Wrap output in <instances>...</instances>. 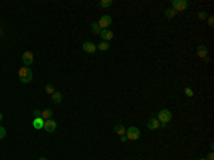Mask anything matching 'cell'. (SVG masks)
Here are the masks:
<instances>
[{
    "label": "cell",
    "instance_id": "6da1fadb",
    "mask_svg": "<svg viewBox=\"0 0 214 160\" xmlns=\"http://www.w3.org/2000/svg\"><path fill=\"white\" fill-rule=\"evenodd\" d=\"M19 79H20L21 83H30L32 80H33V72H32V69L30 67H26V66H23V67H20L19 69Z\"/></svg>",
    "mask_w": 214,
    "mask_h": 160
},
{
    "label": "cell",
    "instance_id": "7a4b0ae2",
    "mask_svg": "<svg viewBox=\"0 0 214 160\" xmlns=\"http://www.w3.org/2000/svg\"><path fill=\"white\" fill-rule=\"evenodd\" d=\"M173 119V115H171V111L167 110V109H163V110L159 111V115H157V120L161 123V127H166L167 123H170Z\"/></svg>",
    "mask_w": 214,
    "mask_h": 160
},
{
    "label": "cell",
    "instance_id": "3957f363",
    "mask_svg": "<svg viewBox=\"0 0 214 160\" xmlns=\"http://www.w3.org/2000/svg\"><path fill=\"white\" fill-rule=\"evenodd\" d=\"M126 137L128 140H139L140 139V130L136 126H132V127L126 129Z\"/></svg>",
    "mask_w": 214,
    "mask_h": 160
},
{
    "label": "cell",
    "instance_id": "277c9868",
    "mask_svg": "<svg viewBox=\"0 0 214 160\" xmlns=\"http://www.w3.org/2000/svg\"><path fill=\"white\" fill-rule=\"evenodd\" d=\"M171 6H173V9L176 12H184L185 9H187V6H189V3L185 0H173Z\"/></svg>",
    "mask_w": 214,
    "mask_h": 160
},
{
    "label": "cell",
    "instance_id": "5b68a950",
    "mask_svg": "<svg viewBox=\"0 0 214 160\" xmlns=\"http://www.w3.org/2000/svg\"><path fill=\"white\" fill-rule=\"evenodd\" d=\"M43 129H44L46 131H49V133H53V131H56V129H57V122L53 120V119L44 120V126H43Z\"/></svg>",
    "mask_w": 214,
    "mask_h": 160
},
{
    "label": "cell",
    "instance_id": "8992f818",
    "mask_svg": "<svg viewBox=\"0 0 214 160\" xmlns=\"http://www.w3.org/2000/svg\"><path fill=\"white\" fill-rule=\"evenodd\" d=\"M21 60H23V64H25L26 67H29V66L34 62L33 53H32V52H25V53H23V56H21Z\"/></svg>",
    "mask_w": 214,
    "mask_h": 160
},
{
    "label": "cell",
    "instance_id": "52a82bcc",
    "mask_svg": "<svg viewBox=\"0 0 214 160\" xmlns=\"http://www.w3.org/2000/svg\"><path fill=\"white\" fill-rule=\"evenodd\" d=\"M111 21H113V20H111V17L106 14V16H101V17H100V20L97 21V23H99V26L101 27V30H103V29H109V27H110Z\"/></svg>",
    "mask_w": 214,
    "mask_h": 160
},
{
    "label": "cell",
    "instance_id": "ba28073f",
    "mask_svg": "<svg viewBox=\"0 0 214 160\" xmlns=\"http://www.w3.org/2000/svg\"><path fill=\"white\" fill-rule=\"evenodd\" d=\"M197 53H198V56H200L203 60H206V62H210V59H208V49H207L204 45L198 46V47H197Z\"/></svg>",
    "mask_w": 214,
    "mask_h": 160
},
{
    "label": "cell",
    "instance_id": "9c48e42d",
    "mask_svg": "<svg viewBox=\"0 0 214 160\" xmlns=\"http://www.w3.org/2000/svg\"><path fill=\"white\" fill-rule=\"evenodd\" d=\"M99 36L101 37V41H110L111 39L114 37V33L111 32V30H109V29H103L101 32H100Z\"/></svg>",
    "mask_w": 214,
    "mask_h": 160
},
{
    "label": "cell",
    "instance_id": "30bf717a",
    "mask_svg": "<svg viewBox=\"0 0 214 160\" xmlns=\"http://www.w3.org/2000/svg\"><path fill=\"white\" fill-rule=\"evenodd\" d=\"M82 49L86 52V53H90L93 54L97 50V45H94V43H91V41H86V43H83Z\"/></svg>",
    "mask_w": 214,
    "mask_h": 160
},
{
    "label": "cell",
    "instance_id": "8fae6325",
    "mask_svg": "<svg viewBox=\"0 0 214 160\" xmlns=\"http://www.w3.org/2000/svg\"><path fill=\"white\" fill-rule=\"evenodd\" d=\"M147 127L150 130H157V129L160 127V122L157 120V117H151V119H148L147 122Z\"/></svg>",
    "mask_w": 214,
    "mask_h": 160
},
{
    "label": "cell",
    "instance_id": "7c38bea8",
    "mask_svg": "<svg viewBox=\"0 0 214 160\" xmlns=\"http://www.w3.org/2000/svg\"><path fill=\"white\" fill-rule=\"evenodd\" d=\"M62 100H63V95L60 93V92H54L53 95H52V102L54 103V104H60L62 103Z\"/></svg>",
    "mask_w": 214,
    "mask_h": 160
},
{
    "label": "cell",
    "instance_id": "4fadbf2b",
    "mask_svg": "<svg viewBox=\"0 0 214 160\" xmlns=\"http://www.w3.org/2000/svg\"><path fill=\"white\" fill-rule=\"evenodd\" d=\"M43 126H44V120L41 119V117H34L33 127L36 129V130H40V129H43Z\"/></svg>",
    "mask_w": 214,
    "mask_h": 160
},
{
    "label": "cell",
    "instance_id": "5bb4252c",
    "mask_svg": "<svg viewBox=\"0 0 214 160\" xmlns=\"http://www.w3.org/2000/svg\"><path fill=\"white\" fill-rule=\"evenodd\" d=\"M52 116H53V110H52V109H46V110L41 111L40 117L43 120H49V119H52Z\"/></svg>",
    "mask_w": 214,
    "mask_h": 160
},
{
    "label": "cell",
    "instance_id": "9a60e30c",
    "mask_svg": "<svg viewBox=\"0 0 214 160\" xmlns=\"http://www.w3.org/2000/svg\"><path fill=\"white\" fill-rule=\"evenodd\" d=\"M164 14H166V17H167L169 20H171L173 17H176V14H177V12H176V10H174L173 7H170V9H167V10H166V12H164Z\"/></svg>",
    "mask_w": 214,
    "mask_h": 160
},
{
    "label": "cell",
    "instance_id": "2e32d148",
    "mask_svg": "<svg viewBox=\"0 0 214 160\" xmlns=\"http://www.w3.org/2000/svg\"><path fill=\"white\" fill-rule=\"evenodd\" d=\"M114 131L119 136H124L126 135V127H124L123 124H117V126H114Z\"/></svg>",
    "mask_w": 214,
    "mask_h": 160
},
{
    "label": "cell",
    "instance_id": "e0dca14e",
    "mask_svg": "<svg viewBox=\"0 0 214 160\" xmlns=\"http://www.w3.org/2000/svg\"><path fill=\"white\" fill-rule=\"evenodd\" d=\"M97 49L101 50V52H106V50L110 49V45H109V41H100L97 45Z\"/></svg>",
    "mask_w": 214,
    "mask_h": 160
},
{
    "label": "cell",
    "instance_id": "ac0fdd59",
    "mask_svg": "<svg viewBox=\"0 0 214 160\" xmlns=\"http://www.w3.org/2000/svg\"><path fill=\"white\" fill-rule=\"evenodd\" d=\"M91 30L94 32V34H100V32H101V27L99 26V23H97V21H93V23H91Z\"/></svg>",
    "mask_w": 214,
    "mask_h": 160
},
{
    "label": "cell",
    "instance_id": "d6986e66",
    "mask_svg": "<svg viewBox=\"0 0 214 160\" xmlns=\"http://www.w3.org/2000/svg\"><path fill=\"white\" fill-rule=\"evenodd\" d=\"M111 4H113V0H101L99 3V6L103 9H107V7H110Z\"/></svg>",
    "mask_w": 214,
    "mask_h": 160
},
{
    "label": "cell",
    "instance_id": "ffe728a7",
    "mask_svg": "<svg viewBox=\"0 0 214 160\" xmlns=\"http://www.w3.org/2000/svg\"><path fill=\"white\" fill-rule=\"evenodd\" d=\"M46 93H47V95H53L54 92H56V87L53 86V84H46Z\"/></svg>",
    "mask_w": 214,
    "mask_h": 160
},
{
    "label": "cell",
    "instance_id": "44dd1931",
    "mask_svg": "<svg viewBox=\"0 0 214 160\" xmlns=\"http://www.w3.org/2000/svg\"><path fill=\"white\" fill-rule=\"evenodd\" d=\"M207 17H208V16H207L206 12H200V13H198V19H200V20H206Z\"/></svg>",
    "mask_w": 214,
    "mask_h": 160
},
{
    "label": "cell",
    "instance_id": "7402d4cb",
    "mask_svg": "<svg viewBox=\"0 0 214 160\" xmlns=\"http://www.w3.org/2000/svg\"><path fill=\"white\" fill-rule=\"evenodd\" d=\"M4 136H6V129L3 126H0V140L4 139Z\"/></svg>",
    "mask_w": 214,
    "mask_h": 160
},
{
    "label": "cell",
    "instance_id": "603a6c76",
    "mask_svg": "<svg viewBox=\"0 0 214 160\" xmlns=\"http://www.w3.org/2000/svg\"><path fill=\"white\" fill-rule=\"evenodd\" d=\"M184 92H185V95L189 96V97H193V95H194V93H193V90H191L190 87H187V89H185Z\"/></svg>",
    "mask_w": 214,
    "mask_h": 160
},
{
    "label": "cell",
    "instance_id": "cb8c5ba5",
    "mask_svg": "<svg viewBox=\"0 0 214 160\" xmlns=\"http://www.w3.org/2000/svg\"><path fill=\"white\" fill-rule=\"evenodd\" d=\"M208 26H210V27H213V26H214V17L213 16L208 17Z\"/></svg>",
    "mask_w": 214,
    "mask_h": 160
},
{
    "label": "cell",
    "instance_id": "d4e9b609",
    "mask_svg": "<svg viewBox=\"0 0 214 160\" xmlns=\"http://www.w3.org/2000/svg\"><path fill=\"white\" fill-rule=\"evenodd\" d=\"M33 115H34V117H40L41 111H40V110H34V111H33Z\"/></svg>",
    "mask_w": 214,
    "mask_h": 160
},
{
    "label": "cell",
    "instance_id": "484cf974",
    "mask_svg": "<svg viewBox=\"0 0 214 160\" xmlns=\"http://www.w3.org/2000/svg\"><path fill=\"white\" fill-rule=\"evenodd\" d=\"M214 159V154L213 153H208V156H207V160H213Z\"/></svg>",
    "mask_w": 214,
    "mask_h": 160
},
{
    "label": "cell",
    "instance_id": "4316f807",
    "mask_svg": "<svg viewBox=\"0 0 214 160\" xmlns=\"http://www.w3.org/2000/svg\"><path fill=\"white\" fill-rule=\"evenodd\" d=\"M120 140H121V142H126V140H127V137H126V135H124V136H121V139H120Z\"/></svg>",
    "mask_w": 214,
    "mask_h": 160
},
{
    "label": "cell",
    "instance_id": "83f0119b",
    "mask_svg": "<svg viewBox=\"0 0 214 160\" xmlns=\"http://www.w3.org/2000/svg\"><path fill=\"white\" fill-rule=\"evenodd\" d=\"M2 120H3V115H2V113H0V122H2Z\"/></svg>",
    "mask_w": 214,
    "mask_h": 160
},
{
    "label": "cell",
    "instance_id": "f1b7e54d",
    "mask_svg": "<svg viewBox=\"0 0 214 160\" xmlns=\"http://www.w3.org/2000/svg\"><path fill=\"white\" fill-rule=\"evenodd\" d=\"M39 160H47V159H46V157H40V159H39Z\"/></svg>",
    "mask_w": 214,
    "mask_h": 160
}]
</instances>
